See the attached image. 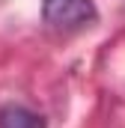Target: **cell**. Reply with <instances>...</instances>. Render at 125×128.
I'll use <instances>...</instances> for the list:
<instances>
[{
  "label": "cell",
  "instance_id": "obj_1",
  "mask_svg": "<svg viewBox=\"0 0 125 128\" xmlns=\"http://www.w3.org/2000/svg\"><path fill=\"white\" fill-rule=\"evenodd\" d=\"M92 0H42V18L54 27H80L95 21Z\"/></svg>",
  "mask_w": 125,
  "mask_h": 128
},
{
  "label": "cell",
  "instance_id": "obj_2",
  "mask_svg": "<svg viewBox=\"0 0 125 128\" xmlns=\"http://www.w3.org/2000/svg\"><path fill=\"white\" fill-rule=\"evenodd\" d=\"M0 128H45V119L21 104H6L0 110Z\"/></svg>",
  "mask_w": 125,
  "mask_h": 128
}]
</instances>
